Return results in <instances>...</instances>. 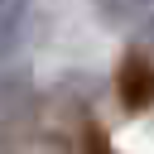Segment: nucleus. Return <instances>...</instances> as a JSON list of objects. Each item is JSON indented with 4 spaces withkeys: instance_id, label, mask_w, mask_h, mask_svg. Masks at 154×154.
Masks as SVG:
<instances>
[{
    "instance_id": "nucleus-4",
    "label": "nucleus",
    "mask_w": 154,
    "mask_h": 154,
    "mask_svg": "<svg viewBox=\"0 0 154 154\" xmlns=\"http://www.w3.org/2000/svg\"><path fill=\"white\" fill-rule=\"evenodd\" d=\"M29 10H34V0H0V43L5 38H19Z\"/></svg>"
},
{
    "instance_id": "nucleus-3",
    "label": "nucleus",
    "mask_w": 154,
    "mask_h": 154,
    "mask_svg": "<svg viewBox=\"0 0 154 154\" xmlns=\"http://www.w3.org/2000/svg\"><path fill=\"white\" fill-rule=\"evenodd\" d=\"M149 10H154V0H96V19L111 29H135Z\"/></svg>"
},
{
    "instance_id": "nucleus-2",
    "label": "nucleus",
    "mask_w": 154,
    "mask_h": 154,
    "mask_svg": "<svg viewBox=\"0 0 154 154\" xmlns=\"http://www.w3.org/2000/svg\"><path fill=\"white\" fill-rule=\"evenodd\" d=\"M116 96H120V106L125 111H149L154 106V53L149 48H130L125 53V63L116 67Z\"/></svg>"
},
{
    "instance_id": "nucleus-1",
    "label": "nucleus",
    "mask_w": 154,
    "mask_h": 154,
    "mask_svg": "<svg viewBox=\"0 0 154 154\" xmlns=\"http://www.w3.org/2000/svg\"><path fill=\"white\" fill-rule=\"evenodd\" d=\"M38 82L24 63L0 67V149L24 144L29 135H38Z\"/></svg>"
}]
</instances>
